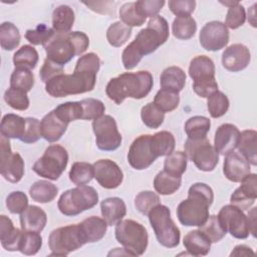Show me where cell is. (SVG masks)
Here are the masks:
<instances>
[{
	"label": "cell",
	"mask_w": 257,
	"mask_h": 257,
	"mask_svg": "<svg viewBox=\"0 0 257 257\" xmlns=\"http://www.w3.org/2000/svg\"><path fill=\"white\" fill-rule=\"evenodd\" d=\"M100 59L93 52L86 53L76 61L72 74L61 73L45 83L46 92L53 97H64L91 91L96 82Z\"/></svg>",
	"instance_id": "1"
},
{
	"label": "cell",
	"mask_w": 257,
	"mask_h": 257,
	"mask_svg": "<svg viewBox=\"0 0 257 257\" xmlns=\"http://www.w3.org/2000/svg\"><path fill=\"white\" fill-rule=\"evenodd\" d=\"M169 38V24L162 16H155L148 22L146 28L142 29L122 51L121 61L127 70L134 69L146 55H149L163 45Z\"/></svg>",
	"instance_id": "2"
},
{
	"label": "cell",
	"mask_w": 257,
	"mask_h": 257,
	"mask_svg": "<svg viewBox=\"0 0 257 257\" xmlns=\"http://www.w3.org/2000/svg\"><path fill=\"white\" fill-rule=\"evenodd\" d=\"M214 200V193L205 183H195L188 191V198L177 207L180 223L187 227H200L209 217V208Z\"/></svg>",
	"instance_id": "3"
},
{
	"label": "cell",
	"mask_w": 257,
	"mask_h": 257,
	"mask_svg": "<svg viewBox=\"0 0 257 257\" xmlns=\"http://www.w3.org/2000/svg\"><path fill=\"white\" fill-rule=\"evenodd\" d=\"M153 85V75L147 70L124 72L108 81L105 93L109 99L120 104L127 97L135 99L146 97L151 92Z\"/></svg>",
	"instance_id": "4"
},
{
	"label": "cell",
	"mask_w": 257,
	"mask_h": 257,
	"mask_svg": "<svg viewBox=\"0 0 257 257\" xmlns=\"http://www.w3.org/2000/svg\"><path fill=\"white\" fill-rule=\"evenodd\" d=\"M89 45L88 36L82 31L56 33L43 44L46 58L64 66L74 56L82 54Z\"/></svg>",
	"instance_id": "5"
},
{
	"label": "cell",
	"mask_w": 257,
	"mask_h": 257,
	"mask_svg": "<svg viewBox=\"0 0 257 257\" xmlns=\"http://www.w3.org/2000/svg\"><path fill=\"white\" fill-rule=\"evenodd\" d=\"M114 235L116 241L132 256L143 255L149 244L148 231L144 225L132 220H120L115 224Z\"/></svg>",
	"instance_id": "6"
},
{
	"label": "cell",
	"mask_w": 257,
	"mask_h": 257,
	"mask_svg": "<svg viewBox=\"0 0 257 257\" xmlns=\"http://www.w3.org/2000/svg\"><path fill=\"white\" fill-rule=\"evenodd\" d=\"M98 202L96 190L90 186H77L61 194L57 202L58 210L67 217L77 216L93 208Z\"/></svg>",
	"instance_id": "7"
},
{
	"label": "cell",
	"mask_w": 257,
	"mask_h": 257,
	"mask_svg": "<svg viewBox=\"0 0 257 257\" xmlns=\"http://www.w3.org/2000/svg\"><path fill=\"white\" fill-rule=\"evenodd\" d=\"M148 216L158 242L167 248L177 247L180 243L181 232L171 218L170 209L159 204L149 212Z\"/></svg>",
	"instance_id": "8"
},
{
	"label": "cell",
	"mask_w": 257,
	"mask_h": 257,
	"mask_svg": "<svg viewBox=\"0 0 257 257\" xmlns=\"http://www.w3.org/2000/svg\"><path fill=\"white\" fill-rule=\"evenodd\" d=\"M68 163V153L60 145H50L32 166V171L38 176L56 181L64 172Z\"/></svg>",
	"instance_id": "9"
},
{
	"label": "cell",
	"mask_w": 257,
	"mask_h": 257,
	"mask_svg": "<svg viewBox=\"0 0 257 257\" xmlns=\"http://www.w3.org/2000/svg\"><path fill=\"white\" fill-rule=\"evenodd\" d=\"M86 244L79 224L59 227L51 231L48 237L50 255L66 256Z\"/></svg>",
	"instance_id": "10"
},
{
	"label": "cell",
	"mask_w": 257,
	"mask_h": 257,
	"mask_svg": "<svg viewBox=\"0 0 257 257\" xmlns=\"http://www.w3.org/2000/svg\"><path fill=\"white\" fill-rule=\"evenodd\" d=\"M185 154L195 166L203 172H212L218 162L219 154L207 138L200 140L188 139L184 145Z\"/></svg>",
	"instance_id": "11"
},
{
	"label": "cell",
	"mask_w": 257,
	"mask_h": 257,
	"mask_svg": "<svg viewBox=\"0 0 257 257\" xmlns=\"http://www.w3.org/2000/svg\"><path fill=\"white\" fill-rule=\"evenodd\" d=\"M92 131L95 135V143L100 151L112 152L121 145V135L117 130L115 119L108 114L92 121Z\"/></svg>",
	"instance_id": "12"
},
{
	"label": "cell",
	"mask_w": 257,
	"mask_h": 257,
	"mask_svg": "<svg viewBox=\"0 0 257 257\" xmlns=\"http://www.w3.org/2000/svg\"><path fill=\"white\" fill-rule=\"evenodd\" d=\"M0 172L2 177L10 183H18L24 175V161L18 153H12L9 139H0Z\"/></svg>",
	"instance_id": "13"
},
{
	"label": "cell",
	"mask_w": 257,
	"mask_h": 257,
	"mask_svg": "<svg viewBox=\"0 0 257 257\" xmlns=\"http://www.w3.org/2000/svg\"><path fill=\"white\" fill-rule=\"evenodd\" d=\"M158 159L152 142V135H142L131 145L127 153V162L138 171L148 169Z\"/></svg>",
	"instance_id": "14"
},
{
	"label": "cell",
	"mask_w": 257,
	"mask_h": 257,
	"mask_svg": "<svg viewBox=\"0 0 257 257\" xmlns=\"http://www.w3.org/2000/svg\"><path fill=\"white\" fill-rule=\"evenodd\" d=\"M219 221L226 232L237 239H246L249 236L247 216L234 205H225L218 214Z\"/></svg>",
	"instance_id": "15"
},
{
	"label": "cell",
	"mask_w": 257,
	"mask_h": 257,
	"mask_svg": "<svg viewBox=\"0 0 257 257\" xmlns=\"http://www.w3.org/2000/svg\"><path fill=\"white\" fill-rule=\"evenodd\" d=\"M201 46L208 51H218L229 42V31L221 21H210L206 23L199 34Z\"/></svg>",
	"instance_id": "16"
},
{
	"label": "cell",
	"mask_w": 257,
	"mask_h": 257,
	"mask_svg": "<svg viewBox=\"0 0 257 257\" xmlns=\"http://www.w3.org/2000/svg\"><path fill=\"white\" fill-rule=\"evenodd\" d=\"M94 178L104 189H115L123 180V173L116 163L108 159L98 160L93 164Z\"/></svg>",
	"instance_id": "17"
},
{
	"label": "cell",
	"mask_w": 257,
	"mask_h": 257,
	"mask_svg": "<svg viewBox=\"0 0 257 257\" xmlns=\"http://www.w3.org/2000/svg\"><path fill=\"white\" fill-rule=\"evenodd\" d=\"M240 183V187L231 195L230 202L232 205L245 211L254 204L257 198V175L250 173Z\"/></svg>",
	"instance_id": "18"
},
{
	"label": "cell",
	"mask_w": 257,
	"mask_h": 257,
	"mask_svg": "<svg viewBox=\"0 0 257 257\" xmlns=\"http://www.w3.org/2000/svg\"><path fill=\"white\" fill-rule=\"evenodd\" d=\"M251 60L249 48L241 43H234L228 46L222 53V64L225 69L231 72H238L245 69Z\"/></svg>",
	"instance_id": "19"
},
{
	"label": "cell",
	"mask_w": 257,
	"mask_h": 257,
	"mask_svg": "<svg viewBox=\"0 0 257 257\" xmlns=\"http://www.w3.org/2000/svg\"><path fill=\"white\" fill-rule=\"evenodd\" d=\"M240 138V131L233 123L221 124L214 138V148L218 154L227 156L237 148Z\"/></svg>",
	"instance_id": "20"
},
{
	"label": "cell",
	"mask_w": 257,
	"mask_h": 257,
	"mask_svg": "<svg viewBox=\"0 0 257 257\" xmlns=\"http://www.w3.org/2000/svg\"><path fill=\"white\" fill-rule=\"evenodd\" d=\"M223 173L229 181L240 183L250 174V164L239 153L232 152L228 154L224 160Z\"/></svg>",
	"instance_id": "21"
},
{
	"label": "cell",
	"mask_w": 257,
	"mask_h": 257,
	"mask_svg": "<svg viewBox=\"0 0 257 257\" xmlns=\"http://www.w3.org/2000/svg\"><path fill=\"white\" fill-rule=\"evenodd\" d=\"M68 124L69 123L61 119L56 114L54 109H52L40 120L41 136L45 141L49 143L57 142L66 132Z\"/></svg>",
	"instance_id": "22"
},
{
	"label": "cell",
	"mask_w": 257,
	"mask_h": 257,
	"mask_svg": "<svg viewBox=\"0 0 257 257\" xmlns=\"http://www.w3.org/2000/svg\"><path fill=\"white\" fill-rule=\"evenodd\" d=\"M47 223L46 213L38 206H28L20 214V225L23 231L40 233Z\"/></svg>",
	"instance_id": "23"
},
{
	"label": "cell",
	"mask_w": 257,
	"mask_h": 257,
	"mask_svg": "<svg viewBox=\"0 0 257 257\" xmlns=\"http://www.w3.org/2000/svg\"><path fill=\"white\" fill-rule=\"evenodd\" d=\"M23 230L15 228L10 218L0 216V241L2 247L7 251H18Z\"/></svg>",
	"instance_id": "24"
},
{
	"label": "cell",
	"mask_w": 257,
	"mask_h": 257,
	"mask_svg": "<svg viewBox=\"0 0 257 257\" xmlns=\"http://www.w3.org/2000/svg\"><path fill=\"white\" fill-rule=\"evenodd\" d=\"M189 75L195 81H204L215 78V64L206 55H198L190 61Z\"/></svg>",
	"instance_id": "25"
},
{
	"label": "cell",
	"mask_w": 257,
	"mask_h": 257,
	"mask_svg": "<svg viewBox=\"0 0 257 257\" xmlns=\"http://www.w3.org/2000/svg\"><path fill=\"white\" fill-rule=\"evenodd\" d=\"M100 212L107 226L115 225L126 214V207L122 199L118 197L106 198L100 203Z\"/></svg>",
	"instance_id": "26"
},
{
	"label": "cell",
	"mask_w": 257,
	"mask_h": 257,
	"mask_svg": "<svg viewBox=\"0 0 257 257\" xmlns=\"http://www.w3.org/2000/svg\"><path fill=\"white\" fill-rule=\"evenodd\" d=\"M183 244L190 255L205 256L210 252L211 241L199 229L188 232L183 240Z\"/></svg>",
	"instance_id": "27"
},
{
	"label": "cell",
	"mask_w": 257,
	"mask_h": 257,
	"mask_svg": "<svg viewBox=\"0 0 257 257\" xmlns=\"http://www.w3.org/2000/svg\"><path fill=\"white\" fill-rule=\"evenodd\" d=\"M82 236L86 243H94L101 240L105 233L107 224L103 218L90 216L79 223Z\"/></svg>",
	"instance_id": "28"
},
{
	"label": "cell",
	"mask_w": 257,
	"mask_h": 257,
	"mask_svg": "<svg viewBox=\"0 0 257 257\" xmlns=\"http://www.w3.org/2000/svg\"><path fill=\"white\" fill-rule=\"evenodd\" d=\"M27 126L26 117H22L15 113H7L3 115L0 133L1 136H4L7 139H18L22 140Z\"/></svg>",
	"instance_id": "29"
},
{
	"label": "cell",
	"mask_w": 257,
	"mask_h": 257,
	"mask_svg": "<svg viewBox=\"0 0 257 257\" xmlns=\"http://www.w3.org/2000/svg\"><path fill=\"white\" fill-rule=\"evenodd\" d=\"M160 84L163 89L180 92L186 84V73L179 66L165 68L160 76Z\"/></svg>",
	"instance_id": "30"
},
{
	"label": "cell",
	"mask_w": 257,
	"mask_h": 257,
	"mask_svg": "<svg viewBox=\"0 0 257 257\" xmlns=\"http://www.w3.org/2000/svg\"><path fill=\"white\" fill-rule=\"evenodd\" d=\"M257 133L254 130H245L240 133L239 142L237 145L239 154L243 156L249 164L257 165Z\"/></svg>",
	"instance_id": "31"
},
{
	"label": "cell",
	"mask_w": 257,
	"mask_h": 257,
	"mask_svg": "<svg viewBox=\"0 0 257 257\" xmlns=\"http://www.w3.org/2000/svg\"><path fill=\"white\" fill-rule=\"evenodd\" d=\"M74 11L68 5H59L52 12V29L56 33L70 32L74 23Z\"/></svg>",
	"instance_id": "32"
},
{
	"label": "cell",
	"mask_w": 257,
	"mask_h": 257,
	"mask_svg": "<svg viewBox=\"0 0 257 257\" xmlns=\"http://www.w3.org/2000/svg\"><path fill=\"white\" fill-rule=\"evenodd\" d=\"M58 194V188L45 180H40L31 185L29 195L31 199L37 203H49L55 199Z\"/></svg>",
	"instance_id": "33"
},
{
	"label": "cell",
	"mask_w": 257,
	"mask_h": 257,
	"mask_svg": "<svg viewBox=\"0 0 257 257\" xmlns=\"http://www.w3.org/2000/svg\"><path fill=\"white\" fill-rule=\"evenodd\" d=\"M182 184V178L162 171L154 179V188L160 195H172L177 192Z\"/></svg>",
	"instance_id": "34"
},
{
	"label": "cell",
	"mask_w": 257,
	"mask_h": 257,
	"mask_svg": "<svg viewBox=\"0 0 257 257\" xmlns=\"http://www.w3.org/2000/svg\"><path fill=\"white\" fill-rule=\"evenodd\" d=\"M211 127V121L203 115H195L190 117L185 123V133L188 139L200 140L206 138Z\"/></svg>",
	"instance_id": "35"
},
{
	"label": "cell",
	"mask_w": 257,
	"mask_h": 257,
	"mask_svg": "<svg viewBox=\"0 0 257 257\" xmlns=\"http://www.w3.org/2000/svg\"><path fill=\"white\" fill-rule=\"evenodd\" d=\"M197 31L196 20L190 16H178L172 24L173 35L177 39L187 40L192 38Z\"/></svg>",
	"instance_id": "36"
},
{
	"label": "cell",
	"mask_w": 257,
	"mask_h": 257,
	"mask_svg": "<svg viewBox=\"0 0 257 257\" xmlns=\"http://www.w3.org/2000/svg\"><path fill=\"white\" fill-rule=\"evenodd\" d=\"M38 59V52L31 45L21 46L13 55V63L15 67H22L30 70L36 67Z\"/></svg>",
	"instance_id": "37"
},
{
	"label": "cell",
	"mask_w": 257,
	"mask_h": 257,
	"mask_svg": "<svg viewBox=\"0 0 257 257\" xmlns=\"http://www.w3.org/2000/svg\"><path fill=\"white\" fill-rule=\"evenodd\" d=\"M68 176L73 184L77 186L86 185L94 178L93 165L85 162H75L71 166Z\"/></svg>",
	"instance_id": "38"
},
{
	"label": "cell",
	"mask_w": 257,
	"mask_h": 257,
	"mask_svg": "<svg viewBox=\"0 0 257 257\" xmlns=\"http://www.w3.org/2000/svg\"><path fill=\"white\" fill-rule=\"evenodd\" d=\"M132 27L126 26L121 21L113 22L106 30V39L113 47L122 46L132 35Z\"/></svg>",
	"instance_id": "39"
},
{
	"label": "cell",
	"mask_w": 257,
	"mask_h": 257,
	"mask_svg": "<svg viewBox=\"0 0 257 257\" xmlns=\"http://www.w3.org/2000/svg\"><path fill=\"white\" fill-rule=\"evenodd\" d=\"M152 142L158 158L164 156L167 157L172 154L176 145L175 137L168 131H161L152 135Z\"/></svg>",
	"instance_id": "40"
},
{
	"label": "cell",
	"mask_w": 257,
	"mask_h": 257,
	"mask_svg": "<svg viewBox=\"0 0 257 257\" xmlns=\"http://www.w3.org/2000/svg\"><path fill=\"white\" fill-rule=\"evenodd\" d=\"M19 29L11 22H3L0 25V44L4 50L11 51L20 43Z\"/></svg>",
	"instance_id": "41"
},
{
	"label": "cell",
	"mask_w": 257,
	"mask_h": 257,
	"mask_svg": "<svg viewBox=\"0 0 257 257\" xmlns=\"http://www.w3.org/2000/svg\"><path fill=\"white\" fill-rule=\"evenodd\" d=\"M153 102L163 112H170L178 107L180 96L178 92L161 88L156 93Z\"/></svg>",
	"instance_id": "42"
},
{
	"label": "cell",
	"mask_w": 257,
	"mask_h": 257,
	"mask_svg": "<svg viewBox=\"0 0 257 257\" xmlns=\"http://www.w3.org/2000/svg\"><path fill=\"white\" fill-rule=\"evenodd\" d=\"M33 85L34 75L31 70L22 67H15L10 76V87L28 92L31 90Z\"/></svg>",
	"instance_id": "43"
},
{
	"label": "cell",
	"mask_w": 257,
	"mask_h": 257,
	"mask_svg": "<svg viewBox=\"0 0 257 257\" xmlns=\"http://www.w3.org/2000/svg\"><path fill=\"white\" fill-rule=\"evenodd\" d=\"M187 163L188 158L184 152H173L165 159L164 171L174 176L181 177L186 172Z\"/></svg>",
	"instance_id": "44"
},
{
	"label": "cell",
	"mask_w": 257,
	"mask_h": 257,
	"mask_svg": "<svg viewBox=\"0 0 257 257\" xmlns=\"http://www.w3.org/2000/svg\"><path fill=\"white\" fill-rule=\"evenodd\" d=\"M199 230L210 239L211 243H217L221 241L227 234L217 215L209 216L207 221L199 227Z\"/></svg>",
	"instance_id": "45"
},
{
	"label": "cell",
	"mask_w": 257,
	"mask_h": 257,
	"mask_svg": "<svg viewBox=\"0 0 257 257\" xmlns=\"http://www.w3.org/2000/svg\"><path fill=\"white\" fill-rule=\"evenodd\" d=\"M229 99L225 93L217 90L208 97L207 107L212 117L218 118L223 116L229 108Z\"/></svg>",
	"instance_id": "46"
},
{
	"label": "cell",
	"mask_w": 257,
	"mask_h": 257,
	"mask_svg": "<svg viewBox=\"0 0 257 257\" xmlns=\"http://www.w3.org/2000/svg\"><path fill=\"white\" fill-rule=\"evenodd\" d=\"M56 114L69 123L76 119H82V105L80 101H67L57 105L54 108Z\"/></svg>",
	"instance_id": "47"
},
{
	"label": "cell",
	"mask_w": 257,
	"mask_h": 257,
	"mask_svg": "<svg viewBox=\"0 0 257 257\" xmlns=\"http://www.w3.org/2000/svg\"><path fill=\"white\" fill-rule=\"evenodd\" d=\"M42 246V237L38 232L23 231L19 243V249L24 255H35Z\"/></svg>",
	"instance_id": "48"
},
{
	"label": "cell",
	"mask_w": 257,
	"mask_h": 257,
	"mask_svg": "<svg viewBox=\"0 0 257 257\" xmlns=\"http://www.w3.org/2000/svg\"><path fill=\"white\" fill-rule=\"evenodd\" d=\"M141 117L145 125L150 128H158L165 119V112L160 110L154 102H149L142 107Z\"/></svg>",
	"instance_id": "49"
},
{
	"label": "cell",
	"mask_w": 257,
	"mask_h": 257,
	"mask_svg": "<svg viewBox=\"0 0 257 257\" xmlns=\"http://www.w3.org/2000/svg\"><path fill=\"white\" fill-rule=\"evenodd\" d=\"M5 102L16 110H26L29 107V98L27 92L18 89L9 87L4 93Z\"/></svg>",
	"instance_id": "50"
},
{
	"label": "cell",
	"mask_w": 257,
	"mask_h": 257,
	"mask_svg": "<svg viewBox=\"0 0 257 257\" xmlns=\"http://www.w3.org/2000/svg\"><path fill=\"white\" fill-rule=\"evenodd\" d=\"M160 204V197L152 191H143L135 198L136 209L143 215H148L149 212Z\"/></svg>",
	"instance_id": "51"
},
{
	"label": "cell",
	"mask_w": 257,
	"mask_h": 257,
	"mask_svg": "<svg viewBox=\"0 0 257 257\" xmlns=\"http://www.w3.org/2000/svg\"><path fill=\"white\" fill-rule=\"evenodd\" d=\"M82 105V119L94 120L103 115L105 106L103 102L95 98H84L80 100Z\"/></svg>",
	"instance_id": "52"
},
{
	"label": "cell",
	"mask_w": 257,
	"mask_h": 257,
	"mask_svg": "<svg viewBox=\"0 0 257 257\" xmlns=\"http://www.w3.org/2000/svg\"><path fill=\"white\" fill-rule=\"evenodd\" d=\"M119 18L122 23H124L128 27H137L142 26L146 19L140 16L136 10L135 2L124 3L119 8Z\"/></svg>",
	"instance_id": "53"
},
{
	"label": "cell",
	"mask_w": 257,
	"mask_h": 257,
	"mask_svg": "<svg viewBox=\"0 0 257 257\" xmlns=\"http://www.w3.org/2000/svg\"><path fill=\"white\" fill-rule=\"evenodd\" d=\"M54 34V30L44 23L38 24L34 29H28L25 32V38L32 45H43Z\"/></svg>",
	"instance_id": "54"
},
{
	"label": "cell",
	"mask_w": 257,
	"mask_h": 257,
	"mask_svg": "<svg viewBox=\"0 0 257 257\" xmlns=\"http://www.w3.org/2000/svg\"><path fill=\"white\" fill-rule=\"evenodd\" d=\"M245 20H246V13H245L244 6L237 1V3L229 7L224 24L227 28L237 29L245 23Z\"/></svg>",
	"instance_id": "55"
},
{
	"label": "cell",
	"mask_w": 257,
	"mask_h": 257,
	"mask_svg": "<svg viewBox=\"0 0 257 257\" xmlns=\"http://www.w3.org/2000/svg\"><path fill=\"white\" fill-rule=\"evenodd\" d=\"M165 3L163 0H141L135 2V7L138 14L146 19L147 17L153 18L157 16Z\"/></svg>",
	"instance_id": "56"
},
{
	"label": "cell",
	"mask_w": 257,
	"mask_h": 257,
	"mask_svg": "<svg viewBox=\"0 0 257 257\" xmlns=\"http://www.w3.org/2000/svg\"><path fill=\"white\" fill-rule=\"evenodd\" d=\"M6 207L12 214H21L28 207V198L21 191H14L6 198Z\"/></svg>",
	"instance_id": "57"
},
{
	"label": "cell",
	"mask_w": 257,
	"mask_h": 257,
	"mask_svg": "<svg viewBox=\"0 0 257 257\" xmlns=\"http://www.w3.org/2000/svg\"><path fill=\"white\" fill-rule=\"evenodd\" d=\"M172 13L178 16H190L196 7L194 0H171L168 2Z\"/></svg>",
	"instance_id": "58"
},
{
	"label": "cell",
	"mask_w": 257,
	"mask_h": 257,
	"mask_svg": "<svg viewBox=\"0 0 257 257\" xmlns=\"http://www.w3.org/2000/svg\"><path fill=\"white\" fill-rule=\"evenodd\" d=\"M27 126L25 134L21 140V142L25 144H33L36 143L41 136V130H40V121L35 117H26Z\"/></svg>",
	"instance_id": "59"
},
{
	"label": "cell",
	"mask_w": 257,
	"mask_h": 257,
	"mask_svg": "<svg viewBox=\"0 0 257 257\" xmlns=\"http://www.w3.org/2000/svg\"><path fill=\"white\" fill-rule=\"evenodd\" d=\"M61 73H64L63 66L46 58L40 68L39 76H40V79L42 80V82L46 83L50 79H52L53 77H55Z\"/></svg>",
	"instance_id": "60"
},
{
	"label": "cell",
	"mask_w": 257,
	"mask_h": 257,
	"mask_svg": "<svg viewBox=\"0 0 257 257\" xmlns=\"http://www.w3.org/2000/svg\"><path fill=\"white\" fill-rule=\"evenodd\" d=\"M193 90L199 96L208 98L211 94L218 90V83L216 78L204 81H195L193 82Z\"/></svg>",
	"instance_id": "61"
},
{
	"label": "cell",
	"mask_w": 257,
	"mask_h": 257,
	"mask_svg": "<svg viewBox=\"0 0 257 257\" xmlns=\"http://www.w3.org/2000/svg\"><path fill=\"white\" fill-rule=\"evenodd\" d=\"M256 209L257 208H252L247 215L249 233L252 234L253 237H256Z\"/></svg>",
	"instance_id": "62"
},
{
	"label": "cell",
	"mask_w": 257,
	"mask_h": 257,
	"mask_svg": "<svg viewBox=\"0 0 257 257\" xmlns=\"http://www.w3.org/2000/svg\"><path fill=\"white\" fill-rule=\"evenodd\" d=\"M253 254H254V251L249 246L242 244V245H237L230 253V256H240V255L242 256V255H253Z\"/></svg>",
	"instance_id": "63"
},
{
	"label": "cell",
	"mask_w": 257,
	"mask_h": 257,
	"mask_svg": "<svg viewBox=\"0 0 257 257\" xmlns=\"http://www.w3.org/2000/svg\"><path fill=\"white\" fill-rule=\"evenodd\" d=\"M255 7H256V3H254L248 10V21L249 23L253 26L256 27V13H255Z\"/></svg>",
	"instance_id": "64"
}]
</instances>
